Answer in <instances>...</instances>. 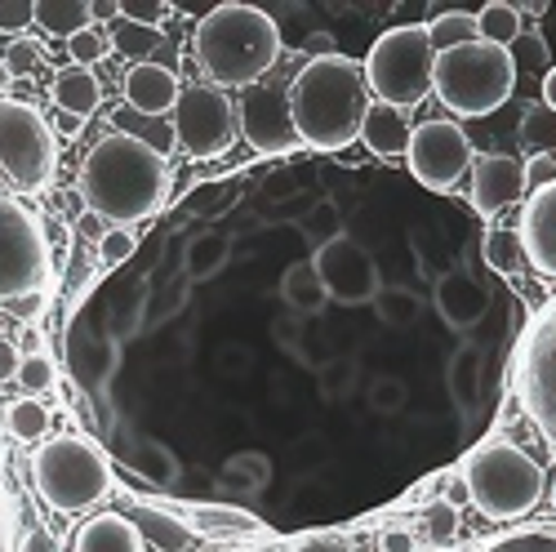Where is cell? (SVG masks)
Instances as JSON below:
<instances>
[{
  "label": "cell",
  "instance_id": "1",
  "mask_svg": "<svg viewBox=\"0 0 556 552\" xmlns=\"http://www.w3.org/2000/svg\"><path fill=\"white\" fill-rule=\"evenodd\" d=\"M165 192H169V161L116 129H108L80 165L85 210L103 214L108 227H129L156 214Z\"/></svg>",
  "mask_w": 556,
  "mask_h": 552
},
{
  "label": "cell",
  "instance_id": "2",
  "mask_svg": "<svg viewBox=\"0 0 556 552\" xmlns=\"http://www.w3.org/2000/svg\"><path fill=\"white\" fill-rule=\"evenodd\" d=\"M375 103L365 85V67L348 54L307 59L290 85V116L299 143L316 152H339L361 138V121Z\"/></svg>",
  "mask_w": 556,
  "mask_h": 552
},
{
  "label": "cell",
  "instance_id": "3",
  "mask_svg": "<svg viewBox=\"0 0 556 552\" xmlns=\"http://www.w3.org/2000/svg\"><path fill=\"white\" fill-rule=\"evenodd\" d=\"M192 54L214 89H250L281 63V27L258 5H218L197 23Z\"/></svg>",
  "mask_w": 556,
  "mask_h": 552
},
{
  "label": "cell",
  "instance_id": "4",
  "mask_svg": "<svg viewBox=\"0 0 556 552\" xmlns=\"http://www.w3.org/2000/svg\"><path fill=\"white\" fill-rule=\"evenodd\" d=\"M463 490H468V499L490 522H517L539 509L547 481H543V468L534 464V454H526L521 446L485 441L463 464Z\"/></svg>",
  "mask_w": 556,
  "mask_h": 552
},
{
  "label": "cell",
  "instance_id": "5",
  "mask_svg": "<svg viewBox=\"0 0 556 552\" xmlns=\"http://www.w3.org/2000/svg\"><path fill=\"white\" fill-rule=\"evenodd\" d=\"M517 89V67L507 50L490 40L458 45V50L437 54L432 67V95L454 112V116H490L498 112Z\"/></svg>",
  "mask_w": 556,
  "mask_h": 552
},
{
  "label": "cell",
  "instance_id": "6",
  "mask_svg": "<svg viewBox=\"0 0 556 552\" xmlns=\"http://www.w3.org/2000/svg\"><path fill=\"white\" fill-rule=\"evenodd\" d=\"M365 85L375 103H392L401 112L419 108L432 95V67L437 50L428 40V23H401L388 27L365 54Z\"/></svg>",
  "mask_w": 556,
  "mask_h": 552
},
{
  "label": "cell",
  "instance_id": "7",
  "mask_svg": "<svg viewBox=\"0 0 556 552\" xmlns=\"http://www.w3.org/2000/svg\"><path fill=\"white\" fill-rule=\"evenodd\" d=\"M31 481L36 494L50 503L54 513H85L112 490V468L108 454L99 446H89L80 437H50L40 441V450L31 454Z\"/></svg>",
  "mask_w": 556,
  "mask_h": 552
},
{
  "label": "cell",
  "instance_id": "8",
  "mask_svg": "<svg viewBox=\"0 0 556 552\" xmlns=\"http://www.w3.org/2000/svg\"><path fill=\"white\" fill-rule=\"evenodd\" d=\"M59 170L54 125L23 99H0V178L18 192L50 188Z\"/></svg>",
  "mask_w": 556,
  "mask_h": 552
},
{
  "label": "cell",
  "instance_id": "9",
  "mask_svg": "<svg viewBox=\"0 0 556 552\" xmlns=\"http://www.w3.org/2000/svg\"><path fill=\"white\" fill-rule=\"evenodd\" d=\"M303 54L276 63L258 85H250L237 99V134L263 156H286L299 148V129L290 116V85L303 72Z\"/></svg>",
  "mask_w": 556,
  "mask_h": 552
},
{
  "label": "cell",
  "instance_id": "10",
  "mask_svg": "<svg viewBox=\"0 0 556 552\" xmlns=\"http://www.w3.org/2000/svg\"><path fill=\"white\" fill-rule=\"evenodd\" d=\"M50 281V241L45 223L18 201L0 197V303H14L23 294H40Z\"/></svg>",
  "mask_w": 556,
  "mask_h": 552
},
{
  "label": "cell",
  "instance_id": "11",
  "mask_svg": "<svg viewBox=\"0 0 556 552\" xmlns=\"http://www.w3.org/2000/svg\"><path fill=\"white\" fill-rule=\"evenodd\" d=\"M517 397L534 428L556 446V299H547L517 348Z\"/></svg>",
  "mask_w": 556,
  "mask_h": 552
},
{
  "label": "cell",
  "instance_id": "12",
  "mask_svg": "<svg viewBox=\"0 0 556 552\" xmlns=\"http://www.w3.org/2000/svg\"><path fill=\"white\" fill-rule=\"evenodd\" d=\"M169 125H174V138L182 152L197 161H214L231 148V138H237V103L214 85H182Z\"/></svg>",
  "mask_w": 556,
  "mask_h": 552
},
{
  "label": "cell",
  "instance_id": "13",
  "mask_svg": "<svg viewBox=\"0 0 556 552\" xmlns=\"http://www.w3.org/2000/svg\"><path fill=\"white\" fill-rule=\"evenodd\" d=\"M409 174L424 183L428 192H450L463 183V174H472V161H477V148L472 138L463 134V125L454 121H424L414 125L409 134Z\"/></svg>",
  "mask_w": 556,
  "mask_h": 552
},
{
  "label": "cell",
  "instance_id": "14",
  "mask_svg": "<svg viewBox=\"0 0 556 552\" xmlns=\"http://www.w3.org/2000/svg\"><path fill=\"white\" fill-rule=\"evenodd\" d=\"M312 267L320 276V286H326L330 299L356 308V303H375V294L383 290V276H379V263L369 254L361 241H352L348 233L330 246H320L312 254Z\"/></svg>",
  "mask_w": 556,
  "mask_h": 552
},
{
  "label": "cell",
  "instance_id": "15",
  "mask_svg": "<svg viewBox=\"0 0 556 552\" xmlns=\"http://www.w3.org/2000/svg\"><path fill=\"white\" fill-rule=\"evenodd\" d=\"M432 308L441 312V321L450 330H477L494 308V290L481 281V276H472L468 267L450 263L432 281Z\"/></svg>",
  "mask_w": 556,
  "mask_h": 552
},
{
  "label": "cell",
  "instance_id": "16",
  "mask_svg": "<svg viewBox=\"0 0 556 552\" xmlns=\"http://www.w3.org/2000/svg\"><path fill=\"white\" fill-rule=\"evenodd\" d=\"M530 197V178L517 156H477L472 161V210L485 218H498L503 210H513Z\"/></svg>",
  "mask_w": 556,
  "mask_h": 552
},
{
  "label": "cell",
  "instance_id": "17",
  "mask_svg": "<svg viewBox=\"0 0 556 552\" xmlns=\"http://www.w3.org/2000/svg\"><path fill=\"white\" fill-rule=\"evenodd\" d=\"M517 237L526 246L530 267L543 272V276H556V183H547V188L526 197Z\"/></svg>",
  "mask_w": 556,
  "mask_h": 552
},
{
  "label": "cell",
  "instance_id": "18",
  "mask_svg": "<svg viewBox=\"0 0 556 552\" xmlns=\"http://www.w3.org/2000/svg\"><path fill=\"white\" fill-rule=\"evenodd\" d=\"M178 95H182L178 72L165 63H138L125 72V108L143 112V116L165 121L178 108Z\"/></svg>",
  "mask_w": 556,
  "mask_h": 552
},
{
  "label": "cell",
  "instance_id": "19",
  "mask_svg": "<svg viewBox=\"0 0 556 552\" xmlns=\"http://www.w3.org/2000/svg\"><path fill=\"white\" fill-rule=\"evenodd\" d=\"M445 388H450V401L463 419H477V410L485 401V348H477V343L454 348V356L445 365Z\"/></svg>",
  "mask_w": 556,
  "mask_h": 552
},
{
  "label": "cell",
  "instance_id": "20",
  "mask_svg": "<svg viewBox=\"0 0 556 552\" xmlns=\"http://www.w3.org/2000/svg\"><path fill=\"white\" fill-rule=\"evenodd\" d=\"M409 134H414L409 116L401 108H392V103H369V112L361 121V143L375 156H383V161L409 152Z\"/></svg>",
  "mask_w": 556,
  "mask_h": 552
},
{
  "label": "cell",
  "instance_id": "21",
  "mask_svg": "<svg viewBox=\"0 0 556 552\" xmlns=\"http://www.w3.org/2000/svg\"><path fill=\"white\" fill-rule=\"evenodd\" d=\"M50 99L63 116L72 121H85V116H94L99 103H103V80L94 76V67H63L54 80H50Z\"/></svg>",
  "mask_w": 556,
  "mask_h": 552
},
{
  "label": "cell",
  "instance_id": "22",
  "mask_svg": "<svg viewBox=\"0 0 556 552\" xmlns=\"http://www.w3.org/2000/svg\"><path fill=\"white\" fill-rule=\"evenodd\" d=\"M125 517L134 522L138 535H143V543H152L156 552H188L192 539H197V530L188 522H178L174 513L152 509V503H129Z\"/></svg>",
  "mask_w": 556,
  "mask_h": 552
},
{
  "label": "cell",
  "instance_id": "23",
  "mask_svg": "<svg viewBox=\"0 0 556 552\" xmlns=\"http://www.w3.org/2000/svg\"><path fill=\"white\" fill-rule=\"evenodd\" d=\"M76 552H143V535L125 513H99L76 530Z\"/></svg>",
  "mask_w": 556,
  "mask_h": 552
},
{
  "label": "cell",
  "instance_id": "24",
  "mask_svg": "<svg viewBox=\"0 0 556 552\" xmlns=\"http://www.w3.org/2000/svg\"><path fill=\"white\" fill-rule=\"evenodd\" d=\"M125 464H129L138 477H143V481L161 486V490L178 486V477H182L178 454H174L165 441H156V437H134V441L125 446Z\"/></svg>",
  "mask_w": 556,
  "mask_h": 552
},
{
  "label": "cell",
  "instance_id": "25",
  "mask_svg": "<svg viewBox=\"0 0 556 552\" xmlns=\"http://www.w3.org/2000/svg\"><path fill=\"white\" fill-rule=\"evenodd\" d=\"M281 299H286V308H290L294 316H303V321H312L320 308L330 303V294H326V286H320L312 259H299V263H290V267L281 272Z\"/></svg>",
  "mask_w": 556,
  "mask_h": 552
},
{
  "label": "cell",
  "instance_id": "26",
  "mask_svg": "<svg viewBox=\"0 0 556 552\" xmlns=\"http://www.w3.org/2000/svg\"><path fill=\"white\" fill-rule=\"evenodd\" d=\"M218 486L231 494H258L271 486V459L263 450H237L227 454V464L218 468Z\"/></svg>",
  "mask_w": 556,
  "mask_h": 552
},
{
  "label": "cell",
  "instance_id": "27",
  "mask_svg": "<svg viewBox=\"0 0 556 552\" xmlns=\"http://www.w3.org/2000/svg\"><path fill=\"white\" fill-rule=\"evenodd\" d=\"M231 259V237L227 233H197L188 241V250H182V276L188 281H210V276H218Z\"/></svg>",
  "mask_w": 556,
  "mask_h": 552
},
{
  "label": "cell",
  "instance_id": "28",
  "mask_svg": "<svg viewBox=\"0 0 556 552\" xmlns=\"http://www.w3.org/2000/svg\"><path fill=\"white\" fill-rule=\"evenodd\" d=\"M112 50L121 54V59H129L134 67L138 63H152V54H161L165 50V32L161 27H138V23H129V18H121L116 14V23H112Z\"/></svg>",
  "mask_w": 556,
  "mask_h": 552
},
{
  "label": "cell",
  "instance_id": "29",
  "mask_svg": "<svg viewBox=\"0 0 556 552\" xmlns=\"http://www.w3.org/2000/svg\"><path fill=\"white\" fill-rule=\"evenodd\" d=\"M89 18H94L89 0H36V27H45L50 36L72 40L76 32L89 27Z\"/></svg>",
  "mask_w": 556,
  "mask_h": 552
},
{
  "label": "cell",
  "instance_id": "30",
  "mask_svg": "<svg viewBox=\"0 0 556 552\" xmlns=\"http://www.w3.org/2000/svg\"><path fill=\"white\" fill-rule=\"evenodd\" d=\"M112 129H116V134L138 138V143H148V148H152V152H161V156H169V152L178 148L174 125H165V121H156V116H143V112H134V108L112 112Z\"/></svg>",
  "mask_w": 556,
  "mask_h": 552
},
{
  "label": "cell",
  "instance_id": "31",
  "mask_svg": "<svg viewBox=\"0 0 556 552\" xmlns=\"http://www.w3.org/2000/svg\"><path fill=\"white\" fill-rule=\"evenodd\" d=\"M299 233H303V241H312L316 250L320 246H330V241H339L343 237V210L330 201V197H316L303 214H299Z\"/></svg>",
  "mask_w": 556,
  "mask_h": 552
},
{
  "label": "cell",
  "instance_id": "32",
  "mask_svg": "<svg viewBox=\"0 0 556 552\" xmlns=\"http://www.w3.org/2000/svg\"><path fill=\"white\" fill-rule=\"evenodd\" d=\"M375 316L383 321V326H392V330H409V326H419L424 299L414 290H405V286H383L375 294Z\"/></svg>",
  "mask_w": 556,
  "mask_h": 552
},
{
  "label": "cell",
  "instance_id": "33",
  "mask_svg": "<svg viewBox=\"0 0 556 552\" xmlns=\"http://www.w3.org/2000/svg\"><path fill=\"white\" fill-rule=\"evenodd\" d=\"M481 254H485V263H490L498 276H521V272L530 267L521 237L507 233V227H490L485 241H481Z\"/></svg>",
  "mask_w": 556,
  "mask_h": 552
},
{
  "label": "cell",
  "instance_id": "34",
  "mask_svg": "<svg viewBox=\"0 0 556 552\" xmlns=\"http://www.w3.org/2000/svg\"><path fill=\"white\" fill-rule=\"evenodd\" d=\"M477 32H481V40H490V45H498V50H507V45H513V40L526 32V23H521L517 5H507V0H490V5L477 10Z\"/></svg>",
  "mask_w": 556,
  "mask_h": 552
},
{
  "label": "cell",
  "instance_id": "35",
  "mask_svg": "<svg viewBox=\"0 0 556 552\" xmlns=\"http://www.w3.org/2000/svg\"><path fill=\"white\" fill-rule=\"evenodd\" d=\"M428 40H432V50H437V54L481 40V32H477V14H468V10H445V14H437V18L428 23Z\"/></svg>",
  "mask_w": 556,
  "mask_h": 552
},
{
  "label": "cell",
  "instance_id": "36",
  "mask_svg": "<svg viewBox=\"0 0 556 552\" xmlns=\"http://www.w3.org/2000/svg\"><path fill=\"white\" fill-rule=\"evenodd\" d=\"M192 522L205 530V535H254L263 522L250 517L245 509H223V503H201L192 509Z\"/></svg>",
  "mask_w": 556,
  "mask_h": 552
},
{
  "label": "cell",
  "instance_id": "37",
  "mask_svg": "<svg viewBox=\"0 0 556 552\" xmlns=\"http://www.w3.org/2000/svg\"><path fill=\"white\" fill-rule=\"evenodd\" d=\"M5 424H10V432L18 441L36 446V441H45V432H50V410H45L36 397H23V401H14L5 410Z\"/></svg>",
  "mask_w": 556,
  "mask_h": 552
},
{
  "label": "cell",
  "instance_id": "38",
  "mask_svg": "<svg viewBox=\"0 0 556 552\" xmlns=\"http://www.w3.org/2000/svg\"><path fill=\"white\" fill-rule=\"evenodd\" d=\"M507 59H513L517 72H534V76H547L552 72V50L539 27H526L513 45H507Z\"/></svg>",
  "mask_w": 556,
  "mask_h": 552
},
{
  "label": "cell",
  "instance_id": "39",
  "mask_svg": "<svg viewBox=\"0 0 556 552\" xmlns=\"http://www.w3.org/2000/svg\"><path fill=\"white\" fill-rule=\"evenodd\" d=\"M356 356H348V352H339V356H326L320 361V371H316V379H320V397L326 401H343L348 392H352V384H356Z\"/></svg>",
  "mask_w": 556,
  "mask_h": 552
},
{
  "label": "cell",
  "instance_id": "40",
  "mask_svg": "<svg viewBox=\"0 0 556 552\" xmlns=\"http://www.w3.org/2000/svg\"><path fill=\"white\" fill-rule=\"evenodd\" d=\"M458 539V509L445 499L428 503V513H424V543L428 548H450Z\"/></svg>",
  "mask_w": 556,
  "mask_h": 552
},
{
  "label": "cell",
  "instance_id": "41",
  "mask_svg": "<svg viewBox=\"0 0 556 552\" xmlns=\"http://www.w3.org/2000/svg\"><path fill=\"white\" fill-rule=\"evenodd\" d=\"M490 552H556V530H552V526H534V530L498 535V539L490 543Z\"/></svg>",
  "mask_w": 556,
  "mask_h": 552
},
{
  "label": "cell",
  "instance_id": "42",
  "mask_svg": "<svg viewBox=\"0 0 556 552\" xmlns=\"http://www.w3.org/2000/svg\"><path fill=\"white\" fill-rule=\"evenodd\" d=\"M54 379H59V371H54V361L45 356V352H36V356H23V365H18V388L27 392V397H40V392H50L54 388Z\"/></svg>",
  "mask_w": 556,
  "mask_h": 552
},
{
  "label": "cell",
  "instance_id": "43",
  "mask_svg": "<svg viewBox=\"0 0 556 552\" xmlns=\"http://www.w3.org/2000/svg\"><path fill=\"white\" fill-rule=\"evenodd\" d=\"M271 339L281 343L290 356H299L303 365H312V371H316V361H312V352H307V339H303V316H294V312L276 316V321H271Z\"/></svg>",
  "mask_w": 556,
  "mask_h": 552
},
{
  "label": "cell",
  "instance_id": "44",
  "mask_svg": "<svg viewBox=\"0 0 556 552\" xmlns=\"http://www.w3.org/2000/svg\"><path fill=\"white\" fill-rule=\"evenodd\" d=\"M405 401H409V388L396 375H379L375 384H369V410L375 414H401Z\"/></svg>",
  "mask_w": 556,
  "mask_h": 552
},
{
  "label": "cell",
  "instance_id": "45",
  "mask_svg": "<svg viewBox=\"0 0 556 552\" xmlns=\"http://www.w3.org/2000/svg\"><path fill=\"white\" fill-rule=\"evenodd\" d=\"M5 59V67H10V76H36V72H45V50L36 40H27V36H18V40H10V50L0 54Z\"/></svg>",
  "mask_w": 556,
  "mask_h": 552
},
{
  "label": "cell",
  "instance_id": "46",
  "mask_svg": "<svg viewBox=\"0 0 556 552\" xmlns=\"http://www.w3.org/2000/svg\"><path fill=\"white\" fill-rule=\"evenodd\" d=\"M108 54V36L89 23L85 32H76L72 40H67V59H72V67H89V63H99Z\"/></svg>",
  "mask_w": 556,
  "mask_h": 552
},
{
  "label": "cell",
  "instance_id": "47",
  "mask_svg": "<svg viewBox=\"0 0 556 552\" xmlns=\"http://www.w3.org/2000/svg\"><path fill=\"white\" fill-rule=\"evenodd\" d=\"M138 250V237H134V227H108V237L99 241V263L103 267H121L129 263Z\"/></svg>",
  "mask_w": 556,
  "mask_h": 552
},
{
  "label": "cell",
  "instance_id": "48",
  "mask_svg": "<svg viewBox=\"0 0 556 552\" xmlns=\"http://www.w3.org/2000/svg\"><path fill=\"white\" fill-rule=\"evenodd\" d=\"M116 14L138 23V27H161L169 18V5H165V0H121Z\"/></svg>",
  "mask_w": 556,
  "mask_h": 552
},
{
  "label": "cell",
  "instance_id": "49",
  "mask_svg": "<svg viewBox=\"0 0 556 552\" xmlns=\"http://www.w3.org/2000/svg\"><path fill=\"white\" fill-rule=\"evenodd\" d=\"M31 23H36V5H31V0H0V32H5V36L18 40Z\"/></svg>",
  "mask_w": 556,
  "mask_h": 552
},
{
  "label": "cell",
  "instance_id": "50",
  "mask_svg": "<svg viewBox=\"0 0 556 552\" xmlns=\"http://www.w3.org/2000/svg\"><path fill=\"white\" fill-rule=\"evenodd\" d=\"M424 548V535H414L409 526H388L379 535V552H419Z\"/></svg>",
  "mask_w": 556,
  "mask_h": 552
},
{
  "label": "cell",
  "instance_id": "51",
  "mask_svg": "<svg viewBox=\"0 0 556 552\" xmlns=\"http://www.w3.org/2000/svg\"><path fill=\"white\" fill-rule=\"evenodd\" d=\"M526 178H530V188H534V192L547 188V183H556V156H547V152L530 156V161H526Z\"/></svg>",
  "mask_w": 556,
  "mask_h": 552
},
{
  "label": "cell",
  "instance_id": "52",
  "mask_svg": "<svg viewBox=\"0 0 556 552\" xmlns=\"http://www.w3.org/2000/svg\"><path fill=\"white\" fill-rule=\"evenodd\" d=\"M290 552H352V543L343 535H307L303 543H294Z\"/></svg>",
  "mask_w": 556,
  "mask_h": 552
},
{
  "label": "cell",
  "instance_id": "53",
  "mask_svg": "<svg viewBox=\"0 0 556 552\" xmlns=\"http://www.w3.org/2000/svg\"><path fill=\"white\" fill-rule=\"evenodd\" d=\"M76 237H80V241H94V246H99V241L108 237V218H103V214H94V210H85V214L76 218Z\"/></svg>",
  "mask_w": 556,
  "mask_h": 552
},
{
  "label": "cell",
  "instance_id": "54",
  "mask_svg": "<svg viewBox=\"0 0 556 552\" xmlns=\"http://www.w3.org/2000/svg\"><path fill=\"white\" fill-rule=\"evenodd\" d=\"M18 365H23V348H18V343H5V339H0V384L18 379Z\"/></svg>",
  "mask_w": 556,
  "mask_h": 552
},
{
  "label": "cell",
  "instance_id": "55",
  "mask_svg": "<svg viewBox=\"0 0 556 552\" xmlns=\"http://www.w3.org/2000/svg\"><path fill=\"white\" fill-rule=\"evenodd\" d=\"M330 54H339L330 32H312V36L303 40V59H330Z\"/></svg>",
  "mask_w": 556,
  "mask_h": 552
},
{
  "label": "cell",
  "instance_id": "56",
  "mask_svg": "<svg viewBox=\"0 0 556 552\" xmlns=\"http://www.w3.org/2000/svg\"><path fill=\"white\" fill-rule=\"evenodd\" d=\"M23 552H54V535L36 522V526L27 530V539H23Z\"/></svg>",
  "mask_w": 556,
  "mask_h": 552
},
{
  "label": "cell",
  "instance_id": "57",
  "mask_svg": "<svg viewBox=\"0 0 556 552\" xmlns=\"http://www.w3.org/2000/svg\"><path fill=\"white\" fill-rule=\"evenodd\" d=\"M18 321H31V316H40V308H45V299L40 294H23V299H14V303H5Z\"/></svg>",
  "mask_w": 556,
  "mask_h": 552
},
{
  "label": "cell",
  "instance_id": "58",
  "mask_svg": "<svg viewBox=\"0 0 556 552\" xmlns=\"http://www.w3.org/2000/svg\"><path fill=\"white\" fill-rule=\"evenodd\" d=\"M539 95H543V103H547V112H556V63H552V72L543 76V85H539Z\"/></svg>",
  "mask_w": 556,
  "mask_h": 552
},
{
  "label": "cell",
  "instance_id": "59",
  "mask_svg": "<svg viewBox=\"0 0 556 552\" xmlns=\"http://www.w3.org/2000/svg\"><path fill=\"white\" fill-rule=\"evenodd\" d=\"M14 76H10V67H5V59H0V99H5V85H10Z\"/></svg>",
  "mask_w": 556,
  "mask_h": 552
},
{
  "label": "cell",
  "instance_id": "60",
  "mask_svg": "<svg viewBox=\"0 0 556 552\" xmlns=\"http://www.w3.org/2000/svg\"><path fill=\"white\" fill-rule=\"evenodd\" d=\"M552 509H556V486H552Z\"/></svg>",
  "mask_w": 556,
  "mask_h": 552
},
{
  "label": "cell",
  "instance_id": "61",
  "mask_svg": "<svg viewBox=\"0 0 556 552\" xmlns=\"http://www.w3.org/2000/svg\"><path fill=\"white\" fill-rule=\"evenodd\" d=\"M0 183H5V178H0ZM0 197H5V188H0Z\"/></svg>",
  "mask_w": 556,
  "mask_h": 552
}]
</instances>
